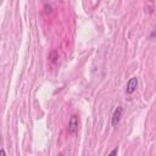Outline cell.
<instances>
[{
	"instance_id": "cell-3",
	"label": "cell",
	"mask_w": 156,
	"mask_h": 156,
	"mask_svg": "<svg viewBox=\"0 0 156 156\" xmlns=\"http://www.w3.org/2000/svg\"><path fill=\"white\" fill-rule=\"evenodd\" d=\"M122 113H123V108L122 106H117V108L113 111V115H112V126H117L118 122L121 121V117H122Z\"/></svg>"
},
{
	"instance_id": "cell-5",
	"label": "cell",
	"mask_w": 156,
	"mask_h": 156,
	"mask_svg": "<svg viewBox=\"0 0 156 156\" xmlns=\"http://www.w3.org/2000/svg\"><path fill=\"white\" fill-rule=\"evenodd\" d=\"M117 152H118V149H117V147H116V149H115V150H112V151H111V152H110V155H116V154H117Z\"/></svg>"
},
{
	"instance_id": "cell-2",
	"label": "cell",
	"mask_w": 156,
	"mask_h": 156,
	"mask_svg": "<svg viewBox=\"0 0 156 156\" xmlns=\"http://www.w3.org/2000/svg\"><path fill=\"white\" fill-rule=\"evenodd\" d=\"M136 87H138V78L136 77H132L127 83V88H126L127 94H133L135 91Z\"/></svg>"
},
{
	"instance_id": "cell-4",
	"label": "cell",
	"mask_w": 156,
	"mask_h": 156,
	"mask_svg": "<svg viewBox=\"0 0 156 156\" xmlns=\"http://www.w3.org/2000/svg\"><path fill=\"white\" fill-rule=\"evenodd\" d=\"M56 58H57V52H56V51H52V52L50 54V60H51L52 62H55Z\"/></svg>"
},
{
	"instance_id": "cell-1",
	"label": "cell",
	"mask_w": 156,
	"mask_h": 156,
	"mask_svg": "<svg viewBox=\"0 0 156 156\" xmlns=\"http://www.w3.org/2000/svg\"><path fill=\"white\" fill-rule=\"evenodd\" d=\"M78 128H79V118H78V116L73 115L68 122V133L74 134L78 132Z\"/></svg>"
},
{
	"instance_id": "cell-6",
	"label": "cell",
	"mask_w": 156,
	"mask_h": 156,
	"mask_svg": "<svg viewBox=\"0 0 156 156\" xmlns=\"http://www.w3.org/2000/svg\"><path fill=\"white\" fill-rule=\"evenodd\" d=\"M0 155H2V156H4V155H6V152H5V150H0Z\"/></svg>"
}]
</instances>
